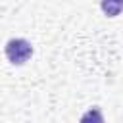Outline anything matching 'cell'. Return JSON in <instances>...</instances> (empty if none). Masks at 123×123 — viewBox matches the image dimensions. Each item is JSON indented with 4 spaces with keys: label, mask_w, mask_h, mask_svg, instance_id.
<instances>
[{
    "label": "cell",
    "mask_w": 123,
    "mask_h": 123,
    "mask_svg": "<svg viewBox=\"0 0 123 123\" xmlns=\"http://www.w3.org/2000/svg\"><path fill=\"white\" fill-rule=\"evenodd\" d=\"M6 58L13 65H23L33 56V46L25 38H10L6 42Z\"/></svg>",
    "instance_id": "cell-1"
},
{
    "label": "cell",
    "mask_w": 123,
    "mask_h": 123,
    "mask_svg": "<svg viewBox=\"0 0 123 123\" xmlns=\"http://www.w3.org/2000/svg\"><path fill=\"white\" fill-rule=\"evenodd\" d=\"M100 8L108 17H115L123 12V0H100Z\"/></svg>",
    "instance_id": "cell-2"
},
{
    "label": "cell",
    "mask_w": 123,
    "mask_h": 123,
    "mask_svg": "<svg viewBox=\"0 0 123 123\" xmlns=\"http://www.w3.org/2000/svg\"><path fill=\"white\" fill-rule=\"evenodd\" d=\"M79 123H104V115H102L100 108H90L88 111L83 113Z\"/></svg>",
    "instance_id": "cell-3"
}]
</instances>
